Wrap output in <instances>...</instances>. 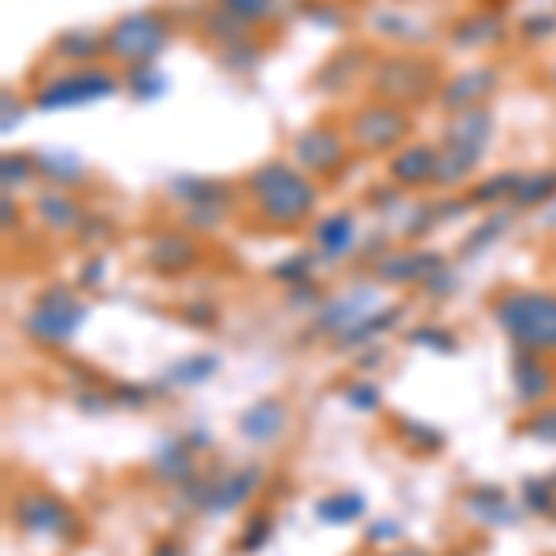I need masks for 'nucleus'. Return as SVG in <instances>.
Wrapping results in <instances>:
<instances>
[{
    "label": "nucleus",
    "mask_w": 556,
    "mask_h": 556,
    "mask_svg": "<svg viewBox=\"0 0 556 556\" xmlns=\"http://www.w3.org/2000/svg\"><path fill=\"white\" fill-rule=\"evenodd\" d=\"M34 164H38V178H45L52 190H71V186H83L89 178L86 160L67 149H41Z\"/></svg>",
    "instance_id": "obj_22"
},
{
    "label": "nucleus",
    "mask_w": 556,
    "mask_h": 556,
    "mask_svg": "<svg viewBox=\"0 0 556 556\" xmlns=\"http://www.w3.org/2000/svg\"><path fill=\"white\" fill-rule=\"evenodd\" d=\"M442 67L416 52H390L379 56L367 71V89L375 93V101L397 104V108H419L430 97H438L442 89Z\"/></svg>",
    "instance_id": "obj_3"
},
{
    "label": "nucleus",
    "mask_w": 556,
    "mask_h": 556,
    "mask_svg": "<svg viewBox=\"0 0 556 556\" xmlns=\"http://www.w3.org/2000/svg\"><path fill=\"white\" fill-rule=\"evenodd\" d=\"M408 345L430 349V353H438V356H453L456 349H460L456 334H453V330H445V327H416V330H408Z\"/></svg>",
    "instance_id": "obj_37"
},
{
    "label": "nucleus",
    "mask_w": 556,
    "mask_h": 556,
    "mask_svg": "<svg viewBox=\"0 0 556 556\" xmlns=\"http://www.w3.org/2000/svg\"><path fill=\"white\" fill-rule=\"evenodd\" d=\"M275 538V516L271 513H253L241 523V534H238V553L253 556L260 553L264 545H271Z\"/></svg>",
    "instance_id": "obj_32"
},
{
    "label": "nucleus",
    "mask_w": 556,
    "mask_h": 556,
    "mask_svg": "<svg viewBox=\"0 0 556 556\" xmlns=\"http://www.w3.org/2000/svg\"><path fill=\"white\" fill-rule=\"evenodd\" d=\"M286 430H290V405H286L282 397H275V393L245 405L238 416V434L245 438L249 445H260V450L275 445Z\"/></svg>",
    "instance_id": "obj_13"
},
{
    "label": "nucleus",
    "mask_w": 556,
    "mask_h": 556,
    "mask_svg": "<svg viewBox=\"0 0 556 556\" xmlns=\"http://www.w3.org/2000/svg\"><path fill=\"white\" fill-rule=\"evenodd\" d=\"M197 260H201L197 241L186 235V230H160V235L146 245V264L156 275H167V278L186 275Z\"/></svg>",
    "instance_id": "obj_18"
},
{
    "label": "nucleus",
    "mask_w": 556,
    "mask_h": 556,
    "mask_svg": "<svg viewBox=\"0 0 556 556\" xmlns=\"http://www.w3.org/2000/svg\"><path fill=\"white\" fill-rule=\"evenodd\" d=\"M349 138L330 123H312L290 146V160L312 178H338L349 164Z\"/></svg>",
    "instance_id": "obj_10"
},
{
    "label": "nucleus",
    "mask_w": 556,
    "mask_h": 556,
    "mask_svg": "<svg viewBox=\"0 0 556 556\" xmlns=\"http://www.w3.org/2000/svg\"><path fill=\"white\" fill-rule=\"evenodd\" d=\"M401 534H405V527L390 516H379L367 527V542H375V545H393V542H401Z\"/></svg>",
    "instance_id": "obj_45"
},
{
    "label": "nucleus",
    "mask_w": 556,
    "mask_h": 556,
    "mask_svg": "<svg viewBox=\"0 0 556 556\" xmlns=\"http://www.w3.org/2000/svg\"><path fill=\"white\" fill-rule=\"evenodd\" d=\"M245 197L253 201L260 223L271 230H298L316 215L319 190L293 160H264L245 175Z\"/></svg>",
    "instance_id": "obj_1"
},
{
    "label": "nucleus",
    "mask_w": 556,
    "mask_h": 556,
    "mask_svg": "<svg viewBox=\"0 0 556 556\" xmlns=\"http://www.w3.org/2000/svg\"><path fill=\"white\" fill-rule=\"evenodd\" d=\"M119 93V78L112 71L89 64V67H75L64 71L60 78H52L49 86H41L34 93V104L41 112H67V108H86L97 101H108V97Z\"/></svg>",
    "instance_id": "obj_9"
},
{
    "label": "nucleus",
    "mask_w": 556,
    "mask_h": 556,
    "mask_svg": "<svg viewBox=\"0 0 556 556\" xmlns=\"http://www.w3.org/2000/svg\"><path fill=\"white\" fill-rule=\"evenodd\" d=\"M167 89L164 75H160L156 67L146 64V67H130V93L138 97V101H156L160 93Z\"/></svg>",
    "instance_id": "obj_41"
},
{
    "label": "nucleus",
    "mask_w": 556,
    "mask_h": 556,
    "mask_svg": "<svg viewBox=\"0 0 556 556\" xmlns=\"http://www.w3.org/2000/svg\"><path fill=\"white\" fill-rule=\"evenodd\" d=\"M182 316H186V323H193V327H212V323L219 319V312H215L212 304H190Z\"/></svg>",
    "instance_id": "obj_49"
},
{
    "label": "nucleus",
    "mask_w": 556,
    "mask_h": 556,
    "mask_svg": "<svg viewBox=\"0 0 556 556\" xmlns=\"http://www.w3.org/2000/svg\"><path fill=\"white\" fill-rule=\"evenodd\" d=\"M519 172H497V175H490V178H482L479 186L471 190L468 201L471 204H497V201H513L516 190H519Z\"/></svg>",
    "instance_id": "obj_30"
},
{
    "label": "nucleus",
    "mask_w": 556,
    "mask_h": 556,
    "mask_svg": "<svg viewBox=\"0 0 556 556\" xmlns=\"http://www.w3.org/2000/svg\"><path fill=\"white\" fill-rule=\"evenodd\" d=\"M556 201V167L549 172H531L519 178V190L513 197V208H542Z\"/></svg>",
    "instance_id": "obj_29"
},
{
    "label": "nucleus",
    "mask_w": 556,
    "mask_h": 556,
    "mask_svg": "<svg viewBox=\"0 0 556 556\" xmlns=\"http://www.w3.org/2000/svg\"><path fill=\"white\" fill-rule=\"evenodd\" d=\"M75 405L86 412V416H104L108 408L115 405L112 401V390H78L75 393Z\"/></svg>",
    "instance_id": "obj_44"
},
{
    "label": "nucleus",
    "mask_w": 556,
    "mask_h": 556,
    "mask_svg": "<svg viewBox=\"0 0 556 556\" xmlns=\"http://www.w3.org/2000/svg\"><path fill=\"white\" fill-rule=\"evenodd\" d=\"M371 304H375V290H367V286H361V290H349V293H342V298L323 301L316 308V323H312V327H316L319 334L338 338V334H345L349 327H356L364 316H371L375 312Z\"/></svg>",
    "instance_id": "obj_19"
},
{
    "label": "nucleus",
    "mask_w": 556,
    "mask_h": 556,
    "mask_svg": "<svg viewBox=\"0 0 556 556\" xmlns=\"http://www.w3.org/2000/svg\"><path fill=\"white\" fill-rule=\"evenodd\" d=\"M167 41H172V23L152 8H141V12H127L108 26L104 56L127 67H146L167 49Z\"/></svg>",
    "instance_id": "obj_6"
},
{
    "label": "nucleus",
    "mask_w": 556,
    "mask_h": 556,
    "mask_svg": "<svg viewBox=\"0 0 556 556\" xmlns=\"http://www.w3.org/2000/svg\"><path fill=\"white\" fill-rule=\"evenodd\" d=\"M493 319L523 353H556V293L527 290V286L505 290L493 298Z\"/></svg>",
    "instance_id": "obj_2"
},
{
    "label": "nucleus",
    "mask_w": 556,
    "mask_h": 556,
    "mask_svg": "<svg viewBox=\"0 0 556 556\" xmlns=\"http://www.w3.org/2000/svg\"><path fill=\"white\" fill-rule=\"evenodd\" d=\"M401 438L405 445H412L416 453H442L445 450V434L434 424H424V419H401Z\"/></svg>",
    "instance_id": "obj_33"
},
{
    "label": "nucleus",
    "mask_w": 556,
    "mask_h": 556,
    "mask_svg": "<svg viewBox=\"0 0 556 556\" xmlns=\"http://www.w3.org/2000/svg\"><path fill=\"white\" fill-rule=\"evenodd\" d=\"M549 83H553V89H556V64L549 67Z\"/></svg>",
    "instance_id": "obj_53"
},
{
    "label": "nucleus",
    "mask_w": 556,
    "mask_h": 556,
    "mask_svg": "<svg viewBox=\"0 0 556 556\" xmlns=\"http://www.w3.org/2000/svg\"><path fill=\"white\" fill-rule=\"evenodd\" d=\"M519 505L527 508V516H553L556 513V486L549 479H523L519 486Z\"/></svg>",
    "instance_id": "obj_31"
},
{
    "label": "nucleus",
    "mask_w": 556,
    "mask_h": 556,
    "mask_svg": "<svg viewBox=\"0 0 556 556\" xmlns=\"http://www.w3.org/2000/svg\"><path fill=\"white\" fill-rule=\"evenodd\" d=\"M401 323V304H382V308H375L371 316H364L356 327H349L345 334L334 338V349L338 353H356V349H367L375 345L386 330H393Z\"/></svg>",
    "instance_id": "obj_24"
},
{
    "label": "nucleus",
    "mask_w": 556,
    "mask_h": 556,
    "mask_svg": "<svg viewBox=\"0 0 556 556\" xmlns=\"http://www.w3.org/2000/svg\"><path fill=\"white\" fill-rule=\"evenodd\" d=\"M490 141H493V112L490 108H471V112L450 115L442 149H453V152H464V156L482 160V152L490 149Z\"/></svg>",
    "instance_id": "obj_16"
},
{
    "label": "nucleus",
    "mask_w": 556,
    "mask_h": 556,
    "mask_svg": "<svg viewBox=\"0 0 556 556\" xmlns=\"http://www.w3.org/2000/svg\"><path fill=\"white\" fill-rule=\"evenodd\" d=\"M424 286H427L430 298H450V293L456 290V286H460V278H456V275L450 271V267H442V271L430 275Z\"/></svg>",
    "instance_id": "obj_47"
},
{
    "label": "nucleus",
    "mask_w": 556,
    "mask_h": 556,
    "mask_svg": "<svg viewBox=\"0 0 556 556\" xmlns=\"http://www.w3.org/2000/svg\"><path fill=\"white\" fill-rule=\"evenodd\" d=\"M227 208H186V230H215Z\"/></svg>",
    "instance_id": "obj_46"
},
{
    "label": "nucleus",
    "mask_w": 556,
    "mask_h": 556,
    "mask_svg": "<svg viewBox=\"0 0 556 556\" xmlns=\"http://www.w3.org/2000/svg\"><path fill=\"white\" fill-rule=\"evenodd\" d=\"M316 264H319V256L312 253H298V256H290V260H282V264L275 267V278L278 282H286V286H301V282H312V271H316Z\"/></svg>",
    "instance_id": "obj_40"
},
{
    "label": "nucleus",
    "mask_w": 556,
    "mask_h": 556,
    "mask_svg": "<svg viewBox=\"0 0 556 556\" xmlns=\"http://www.w3.org/2000/svg\"><path fill=\"white\" fill-rule=\"evenodd\" d=\"M223 361L215 353H190L182 361L167 364L164 375H160V390H190V386H204L219 375Z\"/></svg>",
    "instance_id": "obj_25"
},
{
    "label": "nucleus",
    "mask_w": 556,
    "mask_h": 556,
    "mask_svg": "<svg viewBox=\"0 0 556 556\" xmlns=\"http://www.w3.org/2000/svg\"><path fill=\"white\" fill-rule=\"evenodd\" d=\"M553 367L542 361L538 353H523L516 349L513 356V393L523 408H542L553 397Z\"/></svg>",
    "instance_id": "obj_17"
},
{
    "label": "nucleus",
    "mask_w": 556,
    "mask_h": 556,
    "mask_svg": "<svg viewBox=\"0 0 556 556\" xmlns=\"http://www.w3.org/2000/svg\"><path fill=\"white\" fill-rule=\"evenodd\" d=\"M152 475H156L160 482H167V486H182L186 479H193L197 475V450L190 445V438H164V442L152 450V460H149Z\"/></svg>",
    "instance_id": "obj_20"
},
{
    "label": "nucleus",
    "mask_w": 556,
    "mask_h": 556,
    "mask_svg": "<svg viewBox=\"0 0 556 556\" xmlns=\"http://www.w3.org/2000/svg\"><path fill=\"white\" fill-rule=\"evenodd\" d=\"M508 223H513V212H497V215H490V219H482L479 227H475L471 235H468V241H464V256L486 253L493 241H497L508 230Z\"/></svg>",
    "instance_id": "obj_34"
},
{
    "label": "nucleus",
    "mask_w": 556,
    "mask_h": 556,
    "mask_svg": "<svg viewBox=\"0 0 556 556\" xmlns=\"http://www.w3.org/2000/svg\"><path fill=\"white\" fill-rule=\"evenodd\" d=\"M34 208H38L45 227L56 230V235H75V230H83L86 219H89V215L83 212V204H78L67 190H45V193H38Z\"/></svg>",
    "instance_id": "obj_23"
},
{
    "label": "nucleus",
    "mask_w": 556,
    "mask_h": 556,
    "mask_svg": "<svg viewBox=\"0 0 556 556\" xmlns=\"http://www.w3.org/2000/svg\"><path fill=\"white\" fill-rule=\"evenodd\" d=\"M108 271L104 256H93L89 264L83 267V278H78V286H86V290H93V286H101V275Z\"/></svg>",
    "instance_id": "obj_50"
},
{
    "label": "nucleus",
    "mask_w": 556,
    "mask_h": 556,
    "mask_svg": "<svg viewBox=\"0 0 556 556\" xmlns=\"http://www.w3.org/2000/svg\"><path fill=\"white\" fill-rule=\"evenodd\" d=\"M390 556H427V553L416 549V545H397V549H393Z\"/></svg>",
    "instance_id": "obj_52"
},
{
    "label": "nucleus",
    "mask_w": 556,
    "mask_h": 556,
    "mask_svg": "<svg viewBox=\"0 0 556 556\" xmlns=\"http://www.w3.org/2000/svg\"><path fill=\"white\" fill-rule=\"evenodd\" d=\"M312 241H316V253L323 264H334V260H342L353 253L356 245V215L353 212H330L316 219V227H312Z\"/></svg>",
    "instance_id": "obj_21"
},
{
    "label": "nucleus",
    "mask_w": 556,
    "mask_h": 556,
    "mask_svg": "<svg viewBox=\"0 0 556 556\" xmlns=\"http://www.w3.org/2000/svg\"><path fill=\"white\" fill-rule=\"evenodd\" d=\"M0 178H4V190H23V186H30L34 178H38V164H34V156H26V152H8L4 160H0Z\"/></svg>",
    "instance_id": "obj_35"
},
{
    "label": "nucleus",
    "mask_w": 556,
    "mask_h": 556,
    "mask_svg": "<svg viewBox=\"0 0 556 556\" xmlns=\"http://www.w3.org/2000/svg\"><path fill=\"white\" fill-rule=\"evenodd\" d=\"M12 519L23 534L45 538V542L71 545L83 538V516L67 505L60 493L41 486H23L12 497Z\"/></svg>",
    "instance_id": "obj_5"
},
{
    "label": "nucleus",
    "mask_w": 556,
    "mask_h": 556,
    "mask_svg": "<svg viewBox=\"0 0 556 556\" xmlns=\"http://www.w3.org/2000/svg\"><path fill=\"white\" fill-rule=\"evenodd\" d=\"M497 86H501V71L490 64H479V67H468V71H460V75L445 78L434 101L445 115H460V112H471V108H486L490 97L497 93Z\"/></svg>",
    "instance_id": "obj_12"
},
{
    "label": "nucleus",
    "mask_w": 556,
    "mask_h": 556,
    "mask_svg": "<svg viewBox=\"0 0 556 556\" xmlns=\"http://www.w3.org/2000/svg\"><path fill=\"white\" fill-rule=\"evenodd\" d=\"M342 401L353 412H364V416H375V412L382 408V390L375 386L371 379H356V382H349L345 390H342Z\"/></svg>",
    "instance_id": "obj_38"
},
{
    "label": "nucleus",
    "mask_w": 556,
    "mask_h": 556,
    "mask_svg": "<svg viewBox=\"0 0 556 556\" xmlns=\"http://www.w3.org/2000/svg\"><path fill=\"white\" fill-rule=\"evenodd\" d=\"M545 479H549V482H553V486H556V468H553L549 475H545Z\"/></svg>",
    "instance_id": "obj_54"
},
{
    "label": "nucleus",
    "mask_w": 556,
    "mask_h": 556,
    "mask_svg": "<svg viewBox=\"0 0 556 556\" xmlns=\"http://www.w3.org/2000/svg\"><path fill=\"white\" fill-rule=\"evenodd\" d=\"M215 8H223L227 15H235L238 23L260 26L275 20V0H215Z\"/></svg>",
    "instance_id": "obj_36"
},
{
    "label": "nucleus",
    "mask_w": 556,
    "mask_h": 556,
    "mask_svg": "<svg viewBox=\"0 0 556 556\" xmlns=\"http://www.w3.org/2000/svg\"><path fill=\"white\" fill-rule=\"evenodd\" d=\"M505 38V15L501 12H475L464 23H456L453 45L456 49H482V45H497Z\"/></svg>",
    "instance_id": "obj_27"
},
{
    "label": "nucleus",
    "mask_w": 556,
    "mask_h": 556,
    "mask_svg": "<svg viewBox=\"0 0 556 556\" xmlns=\"http://www.w3.org/2000/svg\"><path fill=\"white\" fill-rule=\"evenodd\" d=\"M149 556H193V553L182 538H160V542L149 549Z\"/></svg>",
    "instance_id": "obj_48"
},
{
    "label": "nucleus",
    "mask_w": 556,
    "mask_h": 556,
    "mask_svg": "<svg viewBox=\"0 0 556 556\" xmlns=\"http://www.w3.org/2000/svg\"><path fill=\"white\" fill-rule=\"evenodd\" d=\"M345 138L356 152H397L412 138V112L386 101H364L345 119Z\"/></svg>",
    "instance_id": "obj_8"
},
{
    "label": "nucleus",
    "mask_w": 556,
    "mask_h": 556,
    "mask_svg": "<svg viewBox=\"0 0 556 556\" xmlns=\"http://www.w3.org/2000/svg\"><path fill=\"white\" fill-rule=\"evenodd\" d=\"M556 30V20H549V15H534V20H523V34L531 41H538L542 34H553Z\"/></svg>",
    "instance_id": "obj_51"
},
{
    "label": "nucleus",
    "mask_w": 556,
    "mask_h": 556,
    "mask_svg": "<svg viewBox=\"0 0 556 556\" xmlns=\"http://www.w3.org/2000/svg\"><path fill=\"white\" fill-rule=\"evenodd\" d=\"M112 401L119 408H146L152 401V386H141V382H115L112 386Z\"/></svg>",
    "instance_id": "obj_43"
},
{
    "label": "nucleus",
    "mask_w": 556,
    "mask_h": 556,
    "mask_svg": "<svg viewBox=\"0 0 556 556\" xmlns=\"http://www.w3.org/2000/svg\"><path fill=\"white\" fill-rule=\"evenodd\" d=\"M323 527H349L367 516V497L361 490H330L312 505Z\"/></svg>",
    "instance_id": "obj_26"
},
{
    "label": "nucleus",
    "mask_w": 556,
    "mask_h": 556,
    "mask_svg": "<svg viewBox=\"0 0 556 556\" xmlns=\"http://www.w3.org/2000/svg\"><path fill=\"white\" fill-rule=\"evenodd\" d=\"M460 508L471 523L490 527V531H508V527L523 523V516H527V508L519 505L505 486H497V482H479V486H471L460 497Z\"/></svg>",
    "instance_id": "obj_11"
},
{
    "label": "nucleus",
    "mask_w": 556,
    "mask_h": 556,
    "mask_svg": "<svg viewBox=\"0 0 556 556\" xmlns=\"http://www.w3.org/2000/svg\"><path fill=\"white\" fill-rule=\"evenodd\" d=\"M519 434L534 438V442H542V445H556V405H542V408H534L531 416L523 419V427H519Z\"/></svg>",
    "instance_id": "obj_39"
},
{
    "label": "nucleus",
    "mask_w": 556,
    "mask_h": 556,
    "mask_svg": "<svg viewBox=\"0 0 556 556\" xmlns=\"http://www.w3.org/2000/svg\"><path fill=\"white\" fill-rule=\"evenodd\" d=\"M260 482H264V468H260V464H241V468H230L219 475L197 471L193 479H186L182 486H178V497H182V505L197 508L201 516H227L253 497L260 490Z\"/></svg>",
    "instance_id": "obj_7"
},
{
    "label": "nucleus",
    "mask_w": 556,
    "mask_h": 556,
    "mask_svg": "<svg viewBox=\"0 0 556 556\" xmlns=\"http://www.w3.org/2000/svg\"><path fill=\"white\" fill-rule=\"evenodd\" d=\"M89 304L71 286L52 282L34 298L30 312L23 316V334L41 349H60L83 330Z\"/></svg>",
    "instance_id": "obj_4"
},
{
    "label": "nucleus",
    "mask_w": 556,
    "mask_h": 556,
    "mask_svg": "<svg viewBox=\"0 0 556 556\" xmlns=\"http://www.w3.org/2000/svg\"><path fill=\"white\" fill-rule=\"evenodd\" d=\"M445 256L430 253V249H393L375 264V278L386 286H424L430 275L442 271Z\"/></svg>",
    "instance_id": "obj_15"
},
{
    "label": "nucleus",
    "mask_w": 556,
    "mask_h": 556,
    "mask_svg": "<svg viewBox=\"0 0 556 556\" xmlns=\"http://www.w3.org/2000/svg\"><path fill=\"white\" fill-rule=\"evenodd\" d=\"M219 64L227 71H235V75H245V71H253L260 64V52L249 41H241V45H230V49L219 52Z\"/></svg>",
    "instance_id": "obj_42"
},
{
    "label": "nucleus",
    "mask_w": 556,
    "mask_h": 556,
    "mask_svg": "<svg viewBox=\"0 0 556 556\" xmlns=\"http://www.w3.org/2000/svg\"><path fill=\"white\" fill-rule=\"evenodd\" d=\"M438 164H442V149L427 141H408L393 152L386 172L397 190H419V186H438Z\"/></svg>",
    "instance_id": "obj_14"
},
{
    "label": "nucleus",
    "mask_w": 556,
    "mask_h": 556,
    "mask_svg": "<svg viewBox=\"0 0 556 556\" xmlns=\"http://www.w3.org/2000/svg\"><path fill=\"white\" fill-rule=\"evenodd\" d=\"M56 56L67 60V64H78V67H89L97 56H104V34H93V30H67L56 38Z\"/></svg>",
    "instance_id": "obj_28"
}]
</instances>
